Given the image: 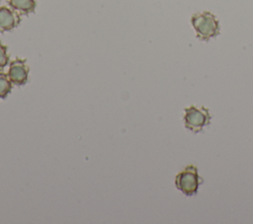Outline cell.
<instances>
[{
	"label": "cell",
	"mask_w": 253,
	"mask_h": 224,
	"mask_svg": "<svg viewBox=\"0 0 253 224\" xmlns=\"http://www.w3.org/2000/svg\"><path fill=\"white\" fill-rule=\"evenodd\" d=\"M9 63V55L7 52V46L0 42V70H2Z\"/></svg>",
	"instance_id": "ba28073f"
},
{
	"label": "cell",
	"mask_w": 253,
	"mask_h": 224,
	"mask_svg": "<svg viewBox=\"0 0 253 224\" xmlns=\"http://www.w3.org/2000/svg\"><path fill=\"white\" fill-rule=\"evenodd\" d=\"M191 21L197 37L202 40H209L219 34L218 21L211 12L194 14Z\"/></svg>",
	"instance_id": "6da1fadb"
},
{
	"label": "cell",
	"mask_w": 253,
	"mask_h": 224,
	"mask_svg": "<svg viewBox=\"0 0 253 224\" xmlns=\"http://www.w3.org/2000/svg\"><path fill=\"white\" fill-rule=\"evenodd\" d=\"M29 76V66L26 63V60L16 58L10 63L8 77L12 84L21 86L27 83Z\"/></svg>",
	"instance_id": "277c9868"
},
{
	"label": "cell",
	"mask_w": 253,
	"mask_h": 224,
	"mask_svg": "<svg viewBox=\"0 0 253 224\" xmlns=\"http://www.w3.org/2000/svg\"><path fill=\"white\" fill-rule=\"evenodd\" d=\"M211 114L207 108L191 106L185 109V126L193 132H200L206 125L210 124Z\"/></svg>",
	"instance_id": "3957f363"
},
{
	"label": "cell",
	"mask_w": 253,
	"mask_h": 224,
	"mask_svg": "<svg viewBox=\"0 0 253 224\" xmlns=\"http://www.w3.org/2000/svg\"><path fill=\"white\" fill-rule=\"evenodd\" d=\"M12 90V82L10 81L8 74L0 72V99H4Z\"/></svg>",
	"instance_id": "52a82bcc"
},
{
	"label": "cell",
	"mask_w": 253,
	"mask_h": 224,
	"mask_svg": "<svg viewBox=\"0 0 253 224\" xmlns=\"http://www.w3.org/2000/svg\"><path fill=\"white\" fill-rule=\"evenodd\" d=\"M21 23L20 15L17 11L6 6H0V33L11 31Z\"/></svg>",
	"instance_id": "5b68a950"
},
{
	"label": "cell",
	"mask_w": 253,
	"mask_h": 224,
	"mask_svg": "<svg viewBox=\"0 0 253 224\" xmlns=\"http://www.w3.org/2000/svg\"><path fill=\"white\" fill-rule=\"evenodd\" d=\"M8 3L12 9L24 15L33 13L37 7L36 0H9Z\"/></svg>",
	"instance_id": "8992f818"
},
{
	"label": "cell",
	"mask_w": 253,
	"mask_h": 224,
	"mask_svg": "<svg viewBox=\"0 0 253 224\" xmlns=\"http://www.w3.org/2000/svg\"><path fill=\"white\" fill-rule=\"evenodd\" d=\"M0 1H1V0H0Z\"/></svg>",
	"instance_id": "9c48e42d"
},
{
	"label": "cell",
	"mask_w": 253,
	"mask_h": 224,
	"mask_svg": "<svg viewBox=\"0 0 253 224\" xmlns=\"http://www.w3.org/2000/svg\"><path fill=\"white\" fill-rule=\"evenodd\" d=\"M202 183L203 179L199 176L198 169L194 165L187 166L182 172L177 174L175 178L176 187L187 196L197 193Z\"/></svg>",
	"instance_id": "7a4b0ae2"
}]
</instances>
